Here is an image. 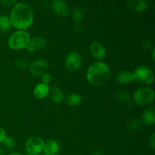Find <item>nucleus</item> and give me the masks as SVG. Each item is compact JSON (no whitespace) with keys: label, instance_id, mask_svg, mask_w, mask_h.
I'll use <instances>...</instances> for the list:
<instances>
[{"label":"nucleus","instance_id":"nucleus-8","mask_svg":"<svg viewBox=\"0 0 155 155\" xmlns=\"http://www.w3.org/2000/svg\"><path fill=\"white\" fill-rule=\"evenodd\" d=\"M29 71L34 77H42L48 70V64L43 59H36L29 65Z\"/></svg>","mask_w":155,"mask_h":155},{"label":"nucleus","instance_id":"nucleus-15","mask_svg":"<svg viewBox=\"0 0 155 155\" xmlns=\"http://www.w3.org/2000/svg\"><path fill=\"white\" fill-rule=\"evenodd\" d=\"M50 88L48 85L40 83H38L33 89V95L38 99H43L49 95Z\"/></svg>","mask_w":155,"mask_h":155},{"label":"nucleus","instance_id":"nucleus-24","mask_svg":"<svg viewBox=\"0 0 155 155\" xmlns=\"http://www.w3.org/2000/svg\"><path fill=\"white\" fill-rule=\"evenodd\" d=\"M3 145L5 148H8V149H12L15 146V139H14L12 136H6L4 142H2Z\"/></svg>","mask_w":155,"mask_h":155},{"label":"nucleus","instance_id":"nucleus-12","mask_svg":"<svg viewBox=\"0 0 155 155\" xmlns=\"http://www.w3.org/2000/svg\"><path fill=\"white\" fill-rule=\"evenodd\" d=\"M127 5L129 10L135 13H142L145 12L148 7L147 0H128Z\"/></svg>","mask_w":155,"mask_h":155},{"label":"nucleus","instance_id":"nucleus-18","mask_svg":"<svg viewBox=\"0 0 155 155\" xmlns=\"http://www.w3.org/2000/svg\"><path fill=\"white\" fill-rule=\"evenodd\" d=\"M82 100H83V98L80 94L71 93L66 97L65 102H66L67 105L70 106V107H76L81 104Z\"/></svg>","mask_w":155,"mask_h":155},{"label":"nucleus","instance_id":"nucleus-11","mask_svg":"<svg viewBox=\"0 0 155 155\" xmlns=\"http://www.w3.org/2000/svg\"><path fill=\"white\" fill-rule=\"evenodd\" d=\"M47 46V42L45 39L42 36H35V37L30 39V43L27 45V51L30 53L35 52L36 51L42 50Z\"/></svg>","mask_w":155,"mask_h":155},{"label":"nucleus","instance_id":"nucleus-13","mask_svg":"<svg viewBox=\"0 0 155 155\" xmlns=\"http://www.w3.org/2000/svg\"><path fill=\"white\" fill-rule=\"evenodd\" d=\"M60 151V145L55 140H48L44 144L43 152L45 155H58Z\"/></svg>","mask_w":155,"mask_h":155},{"label":"nucleus","instance_id":"nucleus-7","mask_svg":"<svg viewBox=\"0 0 155 155\" xmlns=\"http://www.w3.org/2000/svg\"><path fill=\"white\" fill-rule=\"evenodd\" d=\"M83 63V58L80 53L72 51L67 55L64 64L67 70L70 72H75L78 71Z\"/></svg>","mask_w":155,"mask_h":155},{"label":"nucleus","instance_id":"nucleus-22","mask_svg":"<svg viewBox=\"0 0 155 155\" xmlns=\"http://www.w3.org/2000/svg\"><path fill=\"white\" fill-rule=\"evenodd\" d=\"M116 98L120 102L127 103L130 100V95L127 91L118 90L116 92Z\"/></svg>","mask_w":155,"mask_h":155},{"label":"nucleus","instance_id":"nucleus-9","mask_svg":"<svg viewBox=\"0 0 155 155\" xmlns=\"http://www.w3.org/2000/svg\"><path fill=\"white\" fill-rule=\"evenodd\" d=\"M51 8L55 15L61 18H66L69 15V7L64 0H53Z\"/></svg>","mask_w":155,"mask_h":155},{"label":"nucleus","instance_id":"nucleus-1","mask_svg":"<svg viewBox=\"0 0 155 155\" xmlns=\"http://www.w3.org/2000/svg\"><path fill=\"white\" fill-rule=\"evenodd\" d=\"M9 19L12 27L18 30H26L33 24L34 13L31 7L26 3H17L11 10Z\"/></svg>","mask_w":155,"mask_h":155},{"label":"nucleus","instance_id":"nucleus-31","mask_svg":"<svg viewBox=\"0 0 155 155\" xmlns=\"http://www.w3.org/2000/svg\"><path fill=\"white\" fill-rule=\"evenodd\" d=\"M151 58H152L153 61H155V49H154V48H153L152 49H151Z\"/></svg>","mask_w":155,"mask_h":155},{"label":"nucleus","instance_id":"nucleus-2","mask_svg":"<svg viewBox=\"0 0 155 155\" xmlns=\"http://www.w3.org/2000/svg\"><path fill=\"white\" fill-rule=\"evenodd\" d=\"M86 76L88 82L92 86L101 87L108 83L110 78V70L107 64L97 61L88 68Z\"/></svg>","mask_w":155,"mask_h":155},{"label":"nucleus","instance_id":"nucleus-26","mask_svg":"<svg viewBox=\"0 0 155 155\" xmlns=\"http://www.w3.org/2000/svg\"><path fill=\"white\" fill-rule=\"evenodd\" d=\"M74 31L77 34H81L84 32V26L81 24V23H76L75 25L74 26V28H73Z\"/></svg>","mask_w":155,"mask_h":155},{"label":"nucleus","instance_id":"nucleus-17","mask_svg":"<svg viewBox=\"0 0 155 155\" xmlns=\"http://www.w3.org/2000/svg\"><path fill=\"white\" fill-rule=\"evenodd\" d=\"M49 95L50 99L54 104H61L64 101V95L63 91L58 86H53L50 89Z\"/></svg>","mask_w":155,"mask_h":155},{"label":"nucleus","instance_id":"nucleus-35","mask_svg":"<svg viewBox=\"0 0 155 155\" xmlns=\"http://www.w3.org/2000/svg\"><path fill=\"white\" fill-rule=\"evenodd\" d=\"M43 155H45V154H43Z\"/></svg>","mask_w":155,"mask_h":155},{"label":"nucleus","instance_id":"nucleus-30","mask_svg":"<svg viewBox=\"0 0 155 155\" xmlns=\"http://www.w3.org/2000/svg\"><path fill=\"white\" fill-rule=\"evenodd\" d=\"M6 136H7V134H6L5 130L3 128H2V127H0V144L4 142Z\"/></svg>","mask_w":155,"mask_h":155},{"label":"nucleus","instance_id":"nucleus-23","mask_svg":"<svg viewBox=\"0 0 155 155\" xmlns=\"http://www.w3.org/2000/svg\"><path fill=\"white\" fill-rule=\"evenodd\" d=\"M15 65L17 68H18L19 71H25L26 69H27L29 67L28 63L26 60L22 58H18L16 59V61H15Z\"/></svg>","mask_w":155,"mask_h":155},{"label":"nucleus","instance_id":"nucleus-32","mask_svg":"<svg viewBox=\"0 0 155 155\" xmlns=\"http://www.w3.org/2000/svg\"><path fill=\"white\" fill-rule=\"evenodd\" d=\"M8 155H24V154H21V153L20 152H18V151H12V152L9 153Z\"/></svg>","mask_w":155,"mask_h":155},{"label":"nucleus","instance_id":"nucleus-25","mask_svg":"<svg viewBox=\"0 0 155 155\" xmlns=\"http://www.w3.org/2000/svg\"><path fill=\"white\" fill-rule=\"evenodd\" d=\"M142 47L143 49L147 50V51H149V50H151L154 46H153V43L151 40L149 39H143L142 41Z\"/></svg>","mask_w":155,"mask_h":155},{"label":"nucleus","instance_id":"nucleus-4","mask_svg":"<svg viewBox=\"0 0 155 155\" xmlns=\"http://www.w3.org/2000/svg\"><path fill=\"white\" fill-rule=\"evenodd\" d=\"M155 93L152 89L143 86L136 89L133 95V101L139 106H145L151 104L154 101Z\"/></svg>","mask_w":155,"mask_h":155},{"label":"nucleus","instance_id":"nucleus-27","mask_svg":"<svg viewBox=\"0 0 155 155\" xmlns=\"http://www.w3.org/2000/svg\"><path fill=\"white\" fill-rule=\"evenodd\" d=\"M18 1V0H0V2L5 7H12L17 4Z\"/></svg>","mask_w":155,"mask_h":155},{"label":"nucleus","instance_id":"nucleus-20","mask_svg":"<svg viewBox=\"0 0 155 155\" xmlns=\"http://www.w3.org/2000/svg\"><path fill=\"white\" fill-rule=\"evenodd\" d=\"M9 17L6 15H0V33H7L12 29Z\"/></svg>","mask_w":155,"mask_h":155},{"label":"nucleus","instance_id":"nucleus-14","mask_svg":"<svg viewBox=\"0 0 155 155\" xmlns=\"http://www.w3.org/2000/svg\"><path fill=\"white\" fill-rule=\"evenodd\" d=\"M142 124L147 126H151L155 123V108L154 107H148L142 113Z\"/></svg>","mask_w":155,"mask_h":155},{"label":"nucleus","instance_id":"nucleus-19","mask_svg":"<svg viewBox=\"0 0 155 155\" xmlns=\"http://www.w3.org/2000/svg\"><path fill=\"white\" fill-rule=\"evenodd\" d=\"M142 126V123L141 120L137 118H132L127 122V130L130 133H134L139 131Z\"/></svg>","mask_w":155,"mask_h":155},{"label":"nucleus","instance_id":"nucleus-3","mask_svg":"<svg viewBox=\"0 0 155 155\" xmlns=\"http://www.w3.org/2000/svg\"><path fill=\"white\" fill-rule=\"evenodd\" d=\"M30 36L26 30H16L8 39V46L12 50H21L27 48L30 41Z\"/></svg>","mask_w":155,"mask_h":155},{"label":"nucleus","instance_id":"nucleus-16","mask_svg":"<svg viewBox=\"0 0 155 155\" xmlns=\"http://www.w3.org/2000/svg\"><path fill=\"white\" fill-rule=\"evenodd\" d=\"M116 80L118 83L122 85L133 83L134 78H133V73L130 72V71H127V70L120 71L117 75Z\"/></svg>","mask_w":155,"mask_h":155},{"label":"nucleus","instance_id":"nucleus-5","mask_svg":"<svg viewBox=\"0 0 155 155\" xmlns=\"http://www.w3.org/2000/svg\"><path fill=\"white\" fill-rule=\"evenodd\" d=\"M134 82L143 85H150L154 81V74L147 66H139L133 72Z\"/></svg>","mask_w":155,"mask_h":155},{"label":"nucleus","instance_id":"nucleus-28","mask_svg":"<svg viewBox=\"0 0 155 155\" xmlns=\"http://www.w3.org/2000/svg\"><path fill=\"white\" fill-rule=\"evenodd\" d=\"M148 146L151 150L155 149V133H153L148 139Z\"/></svg>","mask_w":155,"mask_h":155},{"label":"nucleus","instance_id":"nucleus-10","mask_svg":"<svg viewBox=\"0 0 155 155\" xmlns=\"http://www.w3.org/2000/svg\"><path fill=\"white\" fill-rule=\"evenodd\" d=\"M89 49H90V52L92 57L98 60V61H101L102 60H104L107 55V51H106L104 46L98 41L92 42L90 45Z\"/></svg>","mask_w":155,"mask_h":155},{"label":"nucleus","instance_id":"nucleus-34","mask_svg":"<svg viewBox=\"0 0 155 155\" xmlns=\"http://www.w3.org/2000/svg\"><path fill=\"white\" fill-rule=\"evenodd\" d=\"M5 151L2 147H0V155H5Z\"/></svg>","mask_w":155,"mask_h":155},{"label":"nucleus","instance_id":"nucleus-6","mask_svg":"<svg viewBox=\"0 0 155 155\" xmlns=\"http://www.w3.org/2000/svg\"><path fill=\"white\" fill-rule=\"evenodd\" d=\"M43 139L39 136H31L25 142V151L27 155H39L43 151Z\"/></svg>","mask_w":155,"mask_h":155},{"label":"nucleus","instance_id":"nucleus-29","mask_svg":"<svg viewBox=\"0 0 155 155\" xmlns=\"http://www.w3.org/2000/svg\"><path fill=\"white\" fill-rule=\"evenodd\" d=\"M41 77H42V82H41V83L46 85H48V83H51V76L49 74H48V73H46V74H45L44 75H42Z\"/></svg>","mask_w":155,"mask_h":155},{"label":"nucleus","instance_id":"nucleus-21","mask_svg":"<svg viewBox=\"0 0 155 155\" xmlns=\"http://www.w3.org/2000/svg\"><path fill=\"white\" fill-rule=\"evenodd\" d=\"M85 16V10L83 7H76L73 10L72 12V17L74 21L76 23H80L82 20L83 19Z\"/></svg>","mask_w":155,"mask_h":155},{"label":"nucleus","instance_id":"nucleus-33","mask_svg":"<svg viewBox=\"0 0 155 155\" xmlns=\"http://www.w3.org/2000/svg\"><path fill=\"white\" fill-rule=\"evenodd\" d=\"M92 155H104L102 154V153L101 152V151H95L94 152H92Z\"/></svg>","mask_w":155,"mask_h":155}]
</instances>
